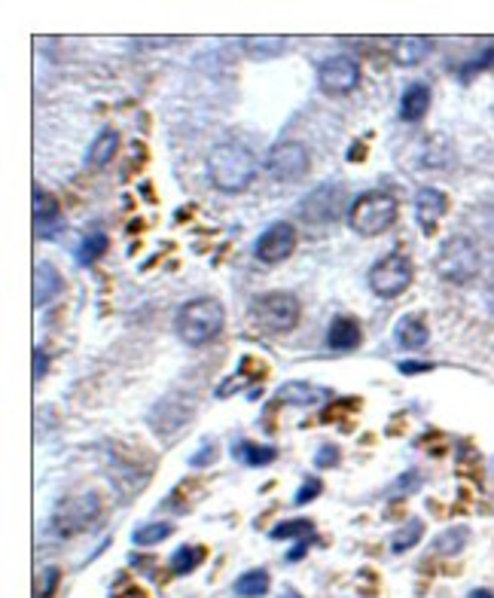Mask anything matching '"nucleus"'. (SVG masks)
Instances as JSON below:
<instances>
[{
    "instance_id": "26",
    "label": "nucleus",
    "mask_w": 494,
    "mask_h": 598,
    "mask_svg": "<svg viewBox=\"0 0 494 598\" xmlns=\"http://www.w3.org/2000/svg\"><path fill=\"white\" fill-rule=\"evenodd\" d=\"M421 534H424V522L421 519H409L397 534H394V541H391V553H406V550H412L418 541H421Z\"/></svg>"
},
{
    "instance_id": "36",
    "label": "nucleus",
    "mask_w": 494,
    "mask_h": 598,
    "mask_svg": "<svg viewBox=\"0 0 494 598\" xmlns=\"http://www.w3.org/2000/svg\"><path fill=\"white\" fill-rule=\"evenodd\" d=\"M46 361H49V357H46V351H34V382L40 385V379L46 376Z\"/></svg>"
},
{
    "instance_id": "16",
    "label": "nucleus",
    "mask_w": 494,
    "mask_h": 598,
    "mask_svg": "<svg viewBox=\"0 0 494 598\" xmlns=\"http://www.w3.org/2000/svg\"><path fill=\"white\" fill-rule=\"evenodd\" d=\"M394 342L403 348V351H421L427 342H430V330L424 324L421 315H406L397 321L394 327Z\"/></svg>"
},
{
    "instance_id": "14",
    "label": "nucleus",
    "mask_w": 494,
    "mask_h": 598,
    "mask_svg": "<svg viewBox=\"0 0 494 598\" xmlns=\"http://www.w3.org/2000/svg\"><path fill=\"white\" fill-rule=\"evenodd\" d=\"M61 287H65V281H61V272L52 263L40 260L37 269H34V306L37 309L49 306L52 299L61 293Z\"/></svg>"
},
{
    "instance_id": "18",
    "label": "nucleus",
    "mask_w": 494,
    "mask_h": 598,
    "mask_svg": "<svg viewBox=\"0 0 494 598\" xmlns=\"http://www.w3.org/2000/svg\"><path fill=\"white\" fill-rule=\"evenodd\" d=\"M327 397H330V391H324L318 385H308V382H287L275 391V403H284V406H315Z\"/></svg>"
},
{
    "instance_id": "25",
    "label": "nucleus",
    "mask_w": 494,
    "mask_h": 598,
    "mask_svg": "<svg viewBox=\"0 0 494 598\" xmlns=\"http://www.w3.org/2000/svg\"><path fill=\"white\" fill-rule=\"evenodd\" d=\"M202 559H205L202 547H180V550L171 553L168 568H171V574H190V571H196L202 565Z\"/></svg>"
},
{
    "instance_id": "29",
    "label": "nucleus",
    "mask_w": 494,
    "mask_h": 598,
    "mask_svg": "<svg viewBox=\"0 0 494 598\" xmlns=\"http://www.w3.org/2000/svg\"><path fill=\"white\" fill-rule=\"evenodd\" d=\"M104 251H107V238H104V235H86L83 245H80V251H77V263L89 266V263H95Z\"/></svg>"
},
{
    "instance_id": "24",
    "label": "nucleus",
    "mask_w": 494,
    "mask_h": 598,
    "mask_svg": "<svg viewBox=\"0 0 494 598\" xmlns=\"http://www.w3.org/2000/svg\"><path fill=\"white\" fill-rule=\"evenodd\" d=\"M287 49V40L284 37H244V52L251 58H275Z\"/></svg>"
},
{
    "instance_id": "10",
    "label": "nucleus",
    "mask_w": 494,
    "mask_h": 598,
    "mask_svg": "<svg viewBox=\"0 0 494 598\" xmlns=\"http://www.w3.org/2000/svg\"><path fill=\"white\" fill-rule=\"evenodd\" d=\"M318 86L327 95H351L360 86V65L351 55H330L318 68Z\"/></svg>"
},
{
    "instance_id": "12",
    "label": "nucleus",
    "mask_w": 494,
    "mask_h": 598,
    "mask_svg": "<svg viewBox=\"0 0 494 598\" xmlns=\"http://www.w3.org/2000/svg\"><path fill=\"white\" fill-rule=\"evenodd\" d=\"M446 208H449V199H446L443 190H437V187L418 190V196H415V220H418V226H421L427 235L437 229V223L443 220Z\"/></svg>"
},
{
    "instance_id": "5",
    "label": "nucleus",
    "mask_w": 494,
    "mask_h": 598,
    "mask_svg": "<svg viewBox=\"0 0 494 598\" xmlns=\"http://www.w3.org/2000/svg\"><path fill=\"white\" fill-rule=\"evenodd\" d=\"M251 318L269 333H290V330H296V324L302 318V306L293 293L272 290V293H263V296L254 299Z\"/></svg>"
},
{
    "instance_id": "3",
    "label": "nucleus",
    "mask_w": 494,
    "mask_h": 598,
    "mask_svg": "<svg viewBox=\"0 0 494 598\" xmlns=\"http://www.w3.org/2000/svg\"><path fill=\"white\" fill-rule=\"evenodd\" d=\"M397 214H400L397 199L385 190H373L357 196L348 205V226L363 238H376L397 223Z\"/></svg>"
},
{
    "instance_id": "38",
    "label": "nucleus",
    "mask_w": 494,
    "mask_h": 598,
    "mask_svg": "<svg viewBox=\"0 0 494 598\" xmlns=\"http://www.w3.org/2000/svg\"><path fill=\"white\" fill-rule=\"evenodd\" d=\"M305 547H308V541H302L299 547H293V550L287 553V559H290V562H299V559H302V553H305Z\"/></svg>"
},
{
    "instance_id": "21",
    "label": "nucleus",
    "mask_w": 494,
    "mask_h": 598,
    "mask_svg": "<svg viewBox=\"0 0 494 598\" xmlns=\"http://www.w3.org/2000/svg\"><path fill=\"white\" fill-rule=\"evenodd\" d=\"M116 150H119V132H116V129H101L98 138L89 144L86 162H89L92 168H104L107 162H113Z\"/></svg>"
},
{
    "instance_id": "13",
    "label": "nucleus",
    "mask_w": 494,
    "mask_h": 598,
    "mask_svg": "<svg viewBox=\"0 0 494 598\" xmlns=\"http://www.w3.org/2000/svg\"><path fill=\"white\" fill-rule=\"evenodd\" d=\"M34 226H37V238H46V242L65 229V217H61L58 202L40 187L34 190Z\"/></svg>"
},
{
    "instance_id": "32",
    "label": "nucleus",
    "mask_w": 494,
    "mask_h": 598,
    "mask_svg": "<svg viewBox=\"0 0 494 598\" xmlns=\"http://www.w3.org/2000/svg\"><path fill=\"white\" fill-rule=\"evenodd\" d=\"M333 464H339V449L333 446V443H324L321 449H318V455H315V467H333Z\"/></svg>"
},
{
    "instance_id": "4",
    "label": "nucleus",
    "mask_w": 494,
    "mask_h": 598,
    "mask_svg": "<svg viewBox=\"0 0 494 598\" xmlns=\"http://www.w3.org/2000/svg\"><path fill=\"white\" fill-rule=\"evenodd\" d=\"M434 269L449 284H470L482 269V254L467 235H452L440 245Z\"/></svg>"
},
{
    "instance_id": "1",
    "label": "nucleus",
    "mask_w": 494,
    "mask_h": 598,
    "mask_svg": "<svg viewBox=\"0 0 494 598\" xmlns=\"http://www.w3.org/2000/svg\"><path fill=\"white\" fill-rule=\"evenodd\" d=\"M208 171H211V181L220 193H244L254 184L260 162L251 147H244L238 141H223L211 150Z\"/></svg>"
},
{
    "instance_id": "28",
    "label": "nucleus",
    "mask_w": 494,
    "mask_h": 598,
    "mask_svg": "<svg viewBox=\"0 0 494 598\" xmlns=\"http://www.w3.org/2000/svg\"><path fill=\"white\" fill-rule=\"evenodd\" d=\"M171 531H174V528H171L168 522H147V525H141V528L132 534V541H135L138 547H153V544H162Z\"/></svg>"
},
{
    "instance_id": "34",
    "label": "nucleus",
    "mask_w": 494,
    "mask_h": 598,
    "mask_svg": "<svg viewBox=\"0 0 494 598\" xmlns=\"http://www.w3.org/2000/svg\"><path fill=\"white\" fill-rule=\"evenodd\" d=\"M415 480H418V473H415V470H409L406 476H400V480H397L400 486H391V489H385V495H400V492H412V489H418V483H415Z\"/></svg>"
},
{
    "instance_id": "17",
    "label": "nucleus",
    "mask_w": 494,
    "mask_h": 598,
    "mask_svg": "<svg viewBox=\"0 0 494 598\" xmlns=\"http://www.w3.org/2000/svg\"><path fill=\"white\" fill-rule=\"evenodd\" d=\"M430 101H434L430 86L427 83H412L403 92V98H400V119H403V123H421V119L427 116V110H430Z\"/></svg>"
},
{
    "instance_id": "8",
    "label": "nucleus",
    "mask_w": 494,
    "mask_h": 598,
    "mask_svg": "<svg viewBox=\"0 0 494 598\" xmlns=\"http://www.w3.org/2000/svg\"><path fill=\"white\" fill-rule=\"evenodd\" d=\"M308 165H312V159H308V150L299 144V141H278L269 147L266 153V174L272 177V181L278 184H293V181H302V177L308 174Z\"/></svg>"
},
{
    "instance_id": "23",
    "label": "nucleus",
    "mask_w": 494,
    "mask_h": 598,
    "mask_svg": "<svg viewBox=\"0 0 494 598\" xmlns=\"http://www.w3.org/2000/svg\"><path fill=\"white\" fill-rule=\"evenodd\" d=\"M269 592V571L263 568H254V571H244L238 580H235V595L238 598H260Z\"/></svg>"
},
{
    "instance_id": "11",
    "label": "nucleus",
    "mask_w": 494,
    "mask_h": 598,
    "mask_svg": "<svg viewBox=\"0 0 494 598\" xmlns=\"http://www.w3.org/2000/svg\"><path fill=\"white\" fill-rule=\"evenodd\" d=\"M296 251V226L287 223V220H278L272 226L263 229V235L257 238V245H254V254L260 263H284L290 254Z\"/></svg>"
},
{
    "instance_id": "27",
    "label": "nucleus",
    "mask_w": 494,
    "mask_h": 598,
    "mask_svg": "<svg viewBox=\"0 0 494 598\" xmlns=\"http://www.w3.org/2000/svg\"><path fill=\"white\" fill-rule=\"evenodd\" d=\"M312 522L308 519H287V522H281V525H275L272 528V541H287V537H302V541H312Z\"/></svg>"
},
{
    "instance_id": "19",
    "label": "nucleus",
    "mask_w": 494,
    "mask_h": 598,
    "mask_svg": "<svg viewBox=\"0 0 494 598\" xmlns=\"http://www.w3.org/2000/svg\"><path fill=\"white\" fill-rule=\"evenodd\" d=\"M430 49H434V43H430L427 37H403L394 43V62L400 68H412L418 62H424V58L430 55Z\"/></svg>"
},
{
    "instance_id": "39",
    "label": "nucleus",
    "mask_w": 494,
    "mask_h": 598,
    "mask_svg": "<svg viewBox=\"0 0 494 598\" xmlns=\"http://www.w3.org/2000/svg\"><path fill=\"white\" fill-rule=\"evenodd\" d=\"M467 598H494V592H491V589H473Z\"/></svg>"
},
{
    "instance_id": "30",
    "label": "nucleus",
    "mask_w": 494,
    "mask_h": 598,
    "mask_svg": "<svg viewBox=\"0 0 494 598\" xmlns=\"http://www.w3.org/2000/svg\"><path fill=\"white\" fill-rule=\"evenodd\" d=\"M494 62V46H488L479 58H473V62H467L461 71H458V80H464V83H470L476 74H482V71H488V65Z\"/></svg>"
},
{
    "instance_id": "2",
    "label": "nucleus",
    "mask_w": 494,
    "mask_h": 598,
    "mask_svg": "<svg viewBox=\"0 0 494 598\" xmlns=\"http://www.w3.org/2000/svg\"><path fill=\"white\" fill-rule=\"evenodd\" d=\"M226 327V312H223V303L214 296H196L190 303H183L177 318H174V330L177 336L199 348V345H208L211 339H217Z\"/></svg>"
},
{
    "instance_id": "22",
    "label": "nucleus",
    "mask_w": 494,
    "mask_h": 598,
    "mask_svg": "<svg viewBox=\"0 0 494 598\" xmlns=\"http://www.w3.org/2000/svg\"><path fill=\"white\" fill-rule=\"evenodd\" d=\"M232 455L241 458L247 467H269L278 458V449L275 446H257L251 440H238V443H232Z\"/></svg>"
},
{
    "instance_id": "9",
    "label": "nucleus",
    "mask_w": 494,
    "mask_h": 598,
    "mask_svg": "<svg viewBox=\"0 0 494 598\" xmlns=\"http://www.w3.org/2000/svg\"><path fill=\"white\" fill-rule=\"evenodd\" d=\"M299 214H302L305 223H312V226L336 223L345 214V193L333 184H321L318 190H312L302 199Z\"/></svg>"
},
{
    "instance_id": "20",
    "label": "nucleus",
    "mask_w": 494,
    "mask_h": 598,
    "mask_svg": "<svg viewBox=\"0 0 494 598\" xmlns=\"http://www.w3.org/2000/svg\"><path fill=\"white\" fill-rule=\"evenodd\" d=\"M467 541H470V528L467 525H452V528L440 531L434 541H430V550H434V556L449 559V556H458L467 547Z\"/></svg>"
},
{
    "instance_id": "15",
    "label": "nucleus",
    "mask_w": 494,
    "mask_h": 598,
    "mask_svg": "<svg viewBox=\"0 0 494 598\" xmlns=\"http://www.w3.org/2000/svg\"><path fill=\"white\" fill-rule=\"evenodd\" d=\"M363 339V330H360V321L351 318V315H336L330 321V330H327V345L333 351H351L357 348Z\"/></svg>"
},
{
    "instance_id": "6",
    "label": "nucleus",
    "mask_w": 494,
    "mask_h": 598,
    "mask_svg": "<svg viewBox=\"0 0 494 598\" xmlns=\"http://www.w3.org/2000/svg\"><path fill=\"white\" fill-rule=\"evenodd\" d=\"M104 507H101V498L95 492H77V495H68L61 501L52 513V528L61 534V537H71V534H80L86 528H92L98 519H101Z\"/></svg>"
},
{
    "instance_id": "33",
    "label": "nucleus",
    "mask_w": 494,
    "mask_h": 598,
    "mask_svg": "<svg viewBox=\"0 0 494 598\" xmlns=\"http://www.w3.org/2000/svg\"><path fill=\"white\" fill-rule=\"evenodd\" d=\"M214 461H217V446H214V443H202V449L190 458L193 467H208V464H214Z\"/></svg>"
},
{
    "instance_id": "37",
    "label": "nucleus",
    "mask_w": 494,
    "mask_h": 598,
    "mask_svg": "<svg viewBox=\"0 0 494 598\" xmlns=\"http://www.w3.org/2000/svg\"><path fill=\"white\" fill-rule=\"evenodd\" d=\"M424 370H434V364H400V373H424Z\"/></svg>"
},
{
    "instance_id": "7",
    "label": "nucleus",
    "mask_w": 494,
    "mask_h": 598,
    "mask_svg": "<svg viewBox=\"0 0 494 598\" xmlns=\"http://www.w3.org/2000/svg\"><path fill=\"white\" fill-rule=\"evenodd\" d=\"M366 281H369V287H373V293L376 296H382V299H397V296H403L406 290H409V284H412V263H409V257L406 254H388V257H382L373 269L366 272Z\"/></svg>"
},
{
    "instance_id": "35",
    "label": "nucleus",
    "mask_w": 494,
    "mask_h": 598,
    "mask_svg": "<svg viewBox=\"0 0 494 598\" xmlns=\"http://www.w3.org/2000/svg\"><path fill=\"white\" fill-rule=\"evenodd\" d=\"M55 583H58V568H46V571H43V592H40L37 598H49L52 589H55Z\"/></svg>"
},
{
    "instance_id": "31",
    "label": "nucleus",
    "mask_w": 494,
    "mask_h": 598,
    "mask_svg": "<svg viewBox=\"0 0 494 598\" xmlns=\"http://www.w3.org/2000/svg\"><path fill=\"white\" fill-rule=\"evenodd\" d=\"M321 492H324V486H321V480H318V476H308V480H305V483L299 486V492H296V498H293V501H296V504L302 507V504H308V501H315V498H318Z\"/></svg>"
}]
</instances>
